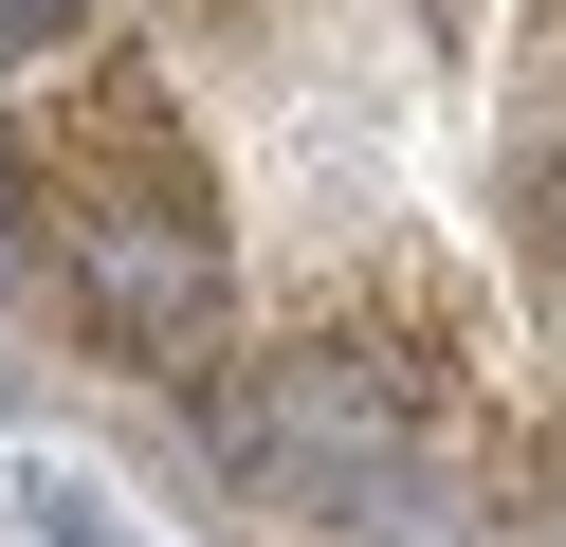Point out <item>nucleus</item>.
Segmentation results:
<instances>
[{
	"label": "nucleus",
	"mask_w": 566,
	"mask_h": 547,
	"mask_svg": "<svg viewBox=\"0 0 566 547\" xmlns=\"http://www.w3.org/2000/svg\"><path fill=\"white\" fill-rule=\"evenodd\" d=\"M19 219H38V274L55 311L92 328L111 365H147V383H184V365H220V165L184 146V109H165V73L92 55L55 73V109H19Z\"/></svg>",
	"instance_id": "1"
},
{
	"label": "nucleus",
	"mask_w": 566,
	"mask_h": 547,
	"mask_svg": "<svg viewBox=\"0 0 566 547\" xmlns=\"http://www.w3.org/2000/svg\"><path fill=\"white\" fill-rule=\"evenodd\" d=\"M201 438L238 456V493H256V511L329 529V511L402 456V383H384L366 347H274V365H238V383H220V420H201Z\"/></svg>",
	"instance_id": "2"
},
{
	"label": "nucleus",
	"mask_w": 566,
	"mask_h": 547,
	"mask_svg": "<svg viewBox=\"0 0 566 547\" xmlns=\"http://www.w3.org/2000/svg\"><path fill=\"white\" fill-rule=\"evenodd\" d=\"M530 274L566 292V146H548V165H530Z\"/></svg>",
	"instance_id": "3"
},
{
	"label": "nucleus",
	"mask_w": 566,
	"mask_h": 547,
	"mask_svg": "<svg viewBox=\"0 0 566 547\" xmlns=\"http://www.w3.org/2000/svg\"><path fill=\"white\" fill-rule=\"evenodd\" d=\"M55 36H92V0H0V55H55Z\"/></svg>",
	"instance_id": "4"
},
{
	"label": "nucleus",
	"mask_w": 566,
	"mask_h": 547,
	"mask_svg": "<svg viewBox=\"0 0 566 547\" xmlns=\"http://www.w3.org/2000/svg\"><path fill=\"white\" fill-rule=\"evenodd\" d=\"M38 529H55V547H111V511H92L74 474H38Z\"/></svg>",
	"instance_id": "5"
}]
</instances>
